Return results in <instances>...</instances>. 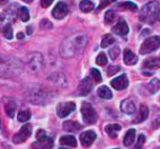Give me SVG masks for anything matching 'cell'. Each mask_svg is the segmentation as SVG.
I'll return each instance as SVG.
<instances>
[{
  "instance_id": "1",
  "label": "cell",
  "mask_w": 160,
  "mask_h": 149,
  "mask_svg": "<svg viewBox=\"0 0 160 149\" xmlns=\"http://www.w3.org/2000/svg\"><path fill=\"white\" fill-rule=\"evenodd\" d=\"M88 43V39L85 34H74L67 38L61 44L60 54L64 58H70L82 54Z\"/></svg>"
},
{
  "instance_id": "2",
  "label": "cell",
  "mask_w": 160,
  "mask_h": 149,
  "mask_svg": "<svg viewBox=\"0 0 160 149\" xmlns=\"http://www.w3.org/2000/svg\"><path fill=\"white\" fill-rule=\"evenodd\" d=\"M22 69V65L19 59L0 54V75H16Z\"/></svg>"
},
{
  "instance_id": "3",
  "label": "cell",
  "mask_w": 160,
  "mask_h": 149,
  "mask_svg": "<svg viewBox=\"0 0 160 149\" xmlns=\"http://www.w3.org/2000/svg\"><path fill=\"white\" fill-rule=\"evenodd\" d=\"M159 11L158 3L156 1L149 2L144 5L140 10V20L143 23H154L158 18V13Z\"/></svg>"
},
{
  "instance_id": "4",
  "label": "cell",
  "mask_w": 160,
  "mask_h": 149,
  "mask_svg": "<svg viewBox=\"0 0 160 149\" xmlns=\"http://www.w3.org/2000/svg\"><path fill=\"white\" fill-rule=\"evenodd\" d=\"M160 48V38L158 36L150 37L146 39L140 49V54H147L150 53H153L157 51L158 49Z\"/></svg>"
},
{
  "instance_id": "5",
  "label": "cell",
  "mask_w": 160,
  "mask_h": 149,
  "mask_svg": "<svg viewBox=\"0 0 160 149\" xmlns=\"http://www.w3.org/2000/svg\"><path fill=\"white\" fill-rule=\"evenodd\" d=\"M81 112H82V119L86 124L92 125V124H95L97 122L98 114L90 103L83 102L82 105V108H81Z\"/></svg>"
},
{
  "instance_id": "6",
  "label": "cell",
  "mask_w": 160,
  "mask_h": 149,
  "mask_svg": "<svg viewBox=\"0 0 160 149\" xmlns=\"http://www.w3.org/2000/svg\"><path fill=\"white\" fill-rule=\"evenodd\" d=\"M41 131H38V140L32 144V148L33 149H50L53 146V141L52 138L48 137L45 135V132L42 134Z\"/></svg>"
},
{
  "instance_id": "7",
  "label": "cell",
  "mask_w": 160,
  "mask_h": 149,
  "mask_svg": "<svg viewBox=\"0 0 160 149\" xmlns=\"http://www.w3.org/2000/svg\"><path fill=\"white\" fill-rule=\"evenodd\" d=\"M32 133V126L30 124H25L24 126L22 127V129L13 136L12 141L14 144L19 145L23 142H25L31 135Z\"/></svg>"
},
{
  "instance_id": "8",
  "label": "cell",
  "mask_w": 160,
  "mask_h": 149,
  "mask_svg": "<svg viewBox=\"0 0 160 149\" xmlns=\"http://www.w3.org/2000/svg\"><path fill=\"white\" fill-rule=\"evenodd\" d=\"M76 109V104L72 101L68 102H61L56 107V113L57 116L61 118L67 117L68 115H70L73 111Z\"/></svg>"
},
{
  "instance_id": "9",
  "label": "cell",
  "mask_w": 160,
  "mask_h": 149,
  "mask_svg": "<svg viewBox=\"0 0 160 149\" xmlns=\"http://www.w3.org/2000/svg\"><path fill=\"white\" fill-rule=\"evenodd\" d=\"M27 58H28L27 65L31 69V70H33V71L39 69L43 65V56L39 53L30 54L27 56Z\"/></svg>"
},
{
  "instance_id": "10",
  "label": "cell",
  "mask_w": 160,
  "mask_h": 149,
  "mask_svg": "<svg viewBox=\"0 0 160 149\" xmlns=\"http://www.w3.org/2000/svg\"><path fill=\"white\" fill-rule=\"evenodd\" d=\"M68 12V8L67 4L64 2H59L53 8L52 14L53 18H55L56 20H62L67 16Z\"/></svg>"
},
{
  "instance_id": "11",
  "label": "cell",
  "mask_w": 160,
  "mask_h": 149,
  "mask_svg": "<svg viewBox=\"0 0 160 149\" xmlns=\"http://www.w3.org/2000/svg\"><path fill=\"white\" fill-rule=\"evenodd\" d=\"M93 88V83L90 77H85L79 85L77 88V95L79 96H86L88 95Z\"/></svg>"
},
{
  "instance_id": "12",
  "label": "cell",
  "mask_w": 160,
  "mask_h": 149,
  "mask_svg": "<svg viewBox=\"0 0 160 149\" xmlns=\"http://www.w3.org/2000/svg\"><path fill=\"white\" fill-rule=\"evenodd\" d=\"M96 138H97V134L93 131H84L80 135V141L84 147L90 146L93 144V142L96 140Z\"/></svg>"
},
{
  "instance_id": "13",
  "label": "cell",
  "mask_w": 160,
  "mask_h": 149,
  "mask_svg": "<svg viewBox=\"0 0 160 149\" xmlns=\"http://www.w3.org/2000/svg\"><path fill=\"white\" fill-rule=\"evenodd\" d=\"M111 85L116 90H123V89L128 87V79L126 74H123V75L118 76V77L114 78L113 80H112Z\"/></svg>"
},
{
  "instance_id": "14",
  "label": "cell",
  "mask_w": 160,
  "mask_h": 149,
  "mask_svg": "<svg viewBox=\"0 0 160 149\" xmlns=\"http://www.w3.org/2000/svg\"><path fill=\"white\" fill-rule=\"evenodd\" d=\"M128 31H129L128 25L127 22L123 19H121L112 28V32H114L116 35H119V36H126L128 34Z\"/></svg>"
},
{
  "instance_id": "15",
  "label": "cell",
  "mask_w": 160,
  "mask_h": 149,
  "mask_svg": "<svg viewBox=\"0 0 160 149\" xmlns=\"http://www.w3.org/2000/svg\"><path fill=\"white\" fill-rule=\"evenodd\" d=\"M121 111L126 115H133L136 112V106L131 100H124L121 102Z\"/></svg>"
},
{
  "instance_id": "16",
  "label": "cell",
  "mask_w": 160,
  "mask_h": 149,
  "mask_svg": "<svg viewBox=\"0 0 160 149\" xmlns=\"http://www.w3.org/2000/svg\"><path fill=\"white\" fill-rule=\"evenodd\" d=\"M124 61L127 65L132 66L138 62V56L129 49H125L124 51Z\"/></svg>"
},
{
  "instance_id": "17",
  "label": "cell",
  "mask_w": 160,
  "mask_h": 149,
  "mask_svg": "<svg viewBox=\"0 0 160 149\" xmlns=\"http://www.w3.org/2000/svg\"><path fill=\"white\" fill-rule=\"evenodd\" d=\"M143 67L147 69H159L160 58H158V57L147 58L143 63Z\"/></svg>"
},
{
  "instance_id": "18",
  "label": "cell",
  "mask_w": 160,
  "mask_h": 149,
  "mask_svg": "<svg viewBox=\"0 0 160 149\" xmlns=\"http://www.w3.org/2000/svg\"><path fill=\"white\" fill-rule=\"evenodd\" d=\"M120 131H121V126L118 124H111V125L106 126V128H105L106 133L112 139H115Z\"/></svg>"
},
{
  "instance_id": "19",
  "label": "cell",
  "mask_w": 160,
  "mask_h": 149,
  "mask_svg": "<svg viewBox=\"0 0 160 149\" xmlns=\"http://www.w3.org/2000/svg\"><path fill=\"white\" fill-rule=\"evenodd\" d=\"M63 128H64V130L66 131H68V132H77L78 131H80L82 129V126L77 121H66L63 124Z\"/></svg>"
},
{
  "instance_id": "20",
  "label": "cell",
  "mask_w": 160,
  "mask_h": 149,
  "mask_svg": "<svg viewBox=\"0 0 160 149\" xmlns=\"http://www.w3.org/2000/svg\"><path fill=\"white\" fill-rule=\"evenodd\" d=\"M148 115H149V110L147 108V106L145 105H141V108H140V112H139V115L138 116L134 119V123L137 124V123H142L143 122L147 117H148Z\"/></svg>"
},
{
  "instance_id": "21",
  "label": "cell",
  "mask_w": 160,
  "mask_h": 149,
  "mask_svg": "<svg viewBox=\"0 0 160 149\" xmlns=\"http://www.w3.org/2000/svg\"><path fill=\"white\" fill-rule=\"evenodd\" d=\"M60 144L62 146H70V147H76L77 146V141H76L75 137L71 136V135L62 136L60 138Z\"/></svg>"
},
{
  "instance_id": "22",
  "label": "cell",
  "mask_w": 160,
  "mask_h": 149,
  "mask_svg": "<svg viewBox=\"0 0 160 149\" xmlns=\"http://www.w3.org/2000/svg\"><path fill=\"white\" fill-rule=\"evenodd\" d=\"M135 137H136V131L134 129H131V130H128L124 137V145L126 146H129L133 144L134 140H135Z\"/></svg>"
},
{
  "instance_id": "23",
  "label": "cell",
  "mask_w": 160,
  "mask_h": 149,
  "mask_svg": "<svg viewBox=\"0 0 160 149\" xmlns=\"http://www.w3.org/2000/svg\"><path fill=\"white\" fill-rule=\"evenodd\" d=\"M98 96H99L101 99H103V100H110V99L112 98V91L110 90L109 87H107V86H105V85H102V86H100V87L98 88Z\"/></svg>"
},
{
  "instance_id": "24",
  "label": "cell",
  "mask_w": 160,
  "mask_h": 149,
  "mask_svg": "<svg viewBox=\"0 0 160 149\" xmlns=\"http://www.w3.org/2000/svg\"><path fill=\"white\" fill-rule=\"evenodd\" d=\"M148 90L151 94H156L159 91L160 89V80L158 78H154L147 85Z\"/></svg>"
},
{
  "instance_id": "25",
  "label": "cell",
  "mask_w": 160,
  "mask_h": 149,
  "mask_svg": "<svg viewBox=\"0 0 160 149\" xmlns=\"http://www.w3.org/2000/svg\"><path fill=\"white\" fill-rule=\"evenodd\" d=\"M95 8V5L92 1L90 0H82L81 3H80V8L82 12H90L94 9Z\"/></svg>"
},
{
  "instance_id": "26",
  "label": "cell",
  "mask_w": 160,
  "mask_h": 149,
  "mask_svg": "<svg viewBox=\"0 0 160 149\" xmlns=\"http://www.w3.org/2000/svg\"><path fill=\"white\" fill-rule=\"evenodd\" d=\"M5 111L7 113V115L9 117H13L14 116V113L16 111V104L13 100H8L6 104H5Z\"/></svg>"
},
{
  "instance_id": "27",
  "label": "cell",
  "mask_w": 160,
  "mask_h": 149,
  "mask_svg": "<svg viewBox=\"0 0 160 149\" xmlns=\"http://www.w3.org/2000/svg\"><path fill=\"white\" fill-rule=\"evenodd\" d=\"M113 42H114V38H113V36L111 35V34H106V35H104V37L102 38V40H101V47H102V48H107V47H109L110 45H112Z\"/></svg>"
},
{
  "instance_id": "28",
  "label": "cell",
  "mask_w": 160,
  "mask_h": 149,
  "mask_svg": "<svg viewBox=\"0 0 160 149\" xmlns=\"http://www.w3.org/2000/svg\"><path fill=\"white\" fill-rule=\"evenodd\" d=\"M18 14H19V17L20 19L22 21V22H27L30 18V15H29V11L28 9L25 8V7H22L19 8V11H18Z\"/></svg>"
},
{
  "instance_id": "29",
  "label": "cell",
  "mask_w": 160,
  "mask_h": 149,
  "mask_svg": "<svg viewBox=\"0 0 160 149\" xmlns=\"http://www.w3.org/2000/svg\"><path fill=\"white\" fill-rule=\"evenodd\" d=\"M30 118H31V113L29 110H23L18 114V120L20 122H26Z\"/></svg>"
},
{
  "instance_id": "30",
  "label": "cell",
  "mask_w": 160,
  "mask_h": 149,
  "mask_svg": "<svg viewBox=\"0 0 160 149\" xmlns=\"http://www.w3.org/2000/svg\"><path fill=\"white\" fill-rule=\"evenodd\" d=\"M119 8H123V9H128V10H132V11H136L138 9V7L135 3L133 2H124L118 5Z\"/></svg>"
},
{
  "instance_id": "31",
  "label": "cell",
  "mask_w": 160,
  "mask_h": 149,
  "mask_svg": "<svg viewBox=\"0 0 160 149\" xmlns=\"http://www.w3.org/2000/svg\"><path fill=\"white\" fill-rule=\"evenodd\" d=\"M3 35L7 39H11L13 38V33H12V28L9 23H6L2 29Z\"/></svg>"
},
{
  "instance_id": "32",
  "label": "cell",
  "mask_w": 160,
  "mask_h": 149,
  "mask_svg": "<svg viewBox=\"0 0 160 149\" xmlns=\"http://www.w3.org/2000/svg\"><path fill=\"white\" fill-rule=\"evenodd\" d=\"M114 18H115V15H114V12L112 10H107L106 13H105V16H104V20H105V23L107 24H111L113 21H114Z\"/></svg>"
},
{
  "instance_id": "33",
  "label": "cell",
  "mask_w": 160,
  "mask_h": 149,
  "mask_svg": "<svg viewBox=\"0 0 160 149\" xmlns=\"http://www.w3.org/2000/svg\"><path fill=\"white\" fill-rule=\"evenodd\" d=\"M120 52L121 51H120V48L118 46H115V47H112V49H110L109 50V55H110L111 59L112 60H115L119 56Z\"/></svg>"
},
{
  "instance_id": "34",
  "label": "cell",
  "mask_w": 160,
  "mask_h": 149,
  "mask_svg": "<svg viewBox=\"0 0 160 149\" xmlns=\"http://www.w3.org/2000/svg\"><path fill=\"white\" fill-rule=\"evenodd\" d=\"M90 73H91L92 78H93L97 83H100V82L102 81L101 73H100V71H99L98 69H95V68H94V69H91Z\"/></svg>"
},
{
  "instance_id": "35",
  "label": "cell",
  "mask_w": 160,
  "mask_h": 149,
  "mask_svg": "<svg viewBox=\"0 0 160 149\" xmlns=\"http://www.w3.org/2000/svg\"><path fill=\"white\" fill-rule=\"evenodd\" d=\"M107 56H106V54H104V53H100L98 55V57H97V59H96V62H97V64L98 65H99V66H104V65H106L107 64Z\"/></svg>"
},
{
  "instance_id": "36",
  "label": "cell",
  "mask_w": 160,
  "mask_h": 149,
  "mask_svg": "<svg viewBox=\"0 0 160 149\" xmlns=\"http://www.w3.org/2000/svg\"><path fill=\"white\" fill-rule=\"evenodd\" d=\"M119 70H120V66H114V65H112V66H110V67L108 68V69H107V74H108L109 76H112V75H114L115 73H117Z\"/></svg>"
},
{
  "instance_id": "37",
  "label": "cell",
  "mask_w": 160,
  "mask_h": 149,
  "mask_svg": "<svg viewBox=\"0 0 160 149\" xmlns=\"http://www.w3.org/2000/svg\"><path fill=\"white\" fill-rule=\"evenodd\" d=\"M145 143V136L143 134H141L138 137V141H137V145L135 146V149H142Z\"/></svg>"
},
{
  "instance_id": "38",
  "label": "cell",
  "mask_w": 160,
  "mask_h": 149,
  "mask_svg": "<svg viewBox=\"0 0 160 149\" xmlns=\"http://www.w3.org/2000/svg\"><path fill=\"white\" fill-rule=\"evenodd\" d=\"M40 28L41 29H51V28H52V23L50 21H48L47 19H44L40 23Z\"/></svg>"
},
{
  "instance_id": "39",
  "label": "cell",
  "mask_w": 160,
  "mask_h": 149,
  "mask_svg": "<svg viewBox=\"0 0 160 149\" xmlns=\"http://www.w3.org/2000/svg\"><path fill=\"white\" fill-rule=\"evenodd\" d=\"M52 2H53V0H40L41 6H42L43 8H48L49 6L52 5Z\"/></svg>"
},
{
  "instance_id": "40",
  "label": "cell",
  "mask_w": 160,
  "mask_h": 149,
  "mask_svg": "<svg viewBox=\"0 0 160 149\" xmlns=\"http://www.w3.org/2000/svg\"><path fill=\"white\" fill-rule=\"evenodd\" d=\"M110 3H111V0H101L100 1V4L98 6V9H102L103 8H105Z\"/></svg>"
},
{
  "instance_id": "41",
  "label": "cell",
  "mask_w": 160,
  "mask_h": 149,
  "mask_svg": "<svg viewBox=\"0 0 160 149\" xmlns=\"http://www.w3.org/2000/svg\"><path fill=\"white\" fill-rule=\"evenodd\" d=\"M23 38H24V35H23L22 33H21V32H20V33H18V34H17V39H22Z\"/></svg>"
},
{
  "instance_id": "42",
  "label": "cell",
  "mask_w": 160,
  "mask_h": 149,
  "mask_svg": "<svg viewBox=\"0 0 160 149\" xmlns=\"http://www.w3.org/2000/svg\"><path fill=\"white\" fill-rule=\"evenodd\" d=\"M8 3V0H0V5H5Z\"/></svg>"
},
{
  "instance_id": "43",
  "label": "cell",
  "mask_w": 160,
  "mask_h": 149,
  "mask_svg": "<svg viewBox=\"0 0 160 149\" xmlns=\"http://www.w3.org/2000/svg\"><path fill=\"white\" fill-rule=\"evenodd\" d=\"M158 21L160 22V9H159V11H158V18H157Z\"/></svg>"
},
{
  "instance_id": "44",
  "label": "cell",
  "mask_w": 160,
  "mask_h": 149,
  "mask_svg": "<svg viewBox=\"0 0 160 149\" xmlns=\"http://www.w3.org/2000/svg\"><path fill=\"white\" fill-rule=\"evenodd\" d=\"M23 2H25V3H31L33 0H22Z\"/></svg>"
},
{
  "instance_id": "45",
  "label": "cell",
  "mask_w": 160,
  "mask_h": 149,
  "mask_svg": "<svg viewBox=\"0 0 160 149\" xmlns=\"http://www.w3.org/2000/svg\"><path fill=\"white\" fill-rule=\"evenodd\" d=\"M0 129H1V119H0Z\"/></svg>"
},
{
  "instance_id": "46",
  "label": "cell",
  "mask_w": 160,
  "mask_h": 149,
  "mask_svg": "<svg viewBox=\"0 0 160 149\" xmlns=\"http://www.w3.org/2000/svg\"><path fill=\"white\" fill-rule=\"evenodd\" d=\"M59 149H68V148H64V147H61V148H59Z\"/></svg>"
},
{
  "instance_id": "47",
  "label": "cell",
  "mask_w": 160,
  "mask_h": 149,
  "mask_svg": "<svg viewBox=\"0 0 160 149\" xmlns=\"http://www.w3.org/2000/svg\"><path fill=\"white\" fill-rule=\"evenodd\" d=\"M113 1H115V0H111V2H113Z\"/></svg>"
},
{
  "instance_id": "48",
  "label": "cell",
  "mask_w": 160,
  "mask_h": 149,
  "mask_svg": "<svg viewBox=\"0 0 160 149\" xmlns=\"http://www.w3.org/2000/svg\"><path fill=\"white\" fill-rule=\"evenodd\" d=\"M116 149H118V148H116Z\"/></svg>"
},
{
  "instance_id": "49",
  "label": "cell",
  "mask_w": 160,
  "mask_h": 149,
  "mask_svg": "<svg viewBox=\"0 0 160 149\" xmlns=\"http://www.w3.org/2000/svg\"><path fill=\"white\" fill-rule=\"evenodd\" d=\"M159 140H160V138H159Z\"/></svg>"
}]
</instances>
